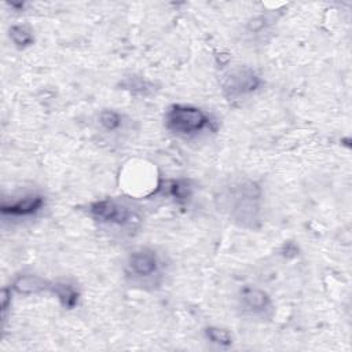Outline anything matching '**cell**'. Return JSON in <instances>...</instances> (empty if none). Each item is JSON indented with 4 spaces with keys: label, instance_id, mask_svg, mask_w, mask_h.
Masks as SVG:
<instances>
[{
    "label": "cell",
    "instance_id": "1",
    "mask_svg": "<svg viewBox=\"0 0 352 352\" xmlns=\"http://www.w3.org/2000/svg\"><path fill=\"white\" fill-rule=\"evenodd\" d=\"M166 128L179 136H192L210 125L209 116L190 104H172L165 113Z\"/></svg>",
    "mask_w": 352,
    "mask_h": 352
},
{
    "label": "cell",
    "instance_id": "13",
    "mask_svg": "<svg viewBox=\"0 0 352 352\" xmlns=\"http://www.w3.org/2000/svg\"><path fill=\"white\" fill-rule=\"evenodd\" d=\"M121 85L124 87V89H128L131 92H135V94H146L148 89H150V84L142 78V77H126Z\"/></svg>",
    "mask_w": 352,
    "mask_h": 352
},
{
    "label": "cell",
    "instance_id": "4",
    "mask_svg": "<svg viewBox=\"0 0 352 352\" xmlns=\"http://www.w3.org/2000/svg\"><path fill=\"white\" fill-rule=\"evenodd\" d=\"M234 197L236 198L234 205V216L236 220H241L243 224L246 221L250 223V227H253V221L257 220V212L258 206L256 201L260 197V191L252 182L241 183L234 190Z\"/></svg>",
    "mask_w": 352,
    "mask_h": 352
},
{
    "label": "cell",
    "instance_id": "14",
    "mask_svg": "<svg viewBox=\"0 0 352 352\" xmlns=\"http://www.w3.org/2000/svg\"><path fill=\"white\" fill-rule=\"evenodd\" d=\"M170 194L177 199V201H187L191 195V188L187 182L177 180L170 184Z\"/></svg>",
    "mask_w": 352,
    "mask_h": 352
},
{
    "label": "cell",
    "instance_id": "5",
    "mask_svg": "<svg viewBox=\"0 0 352 352\" xmlns=\"http://www.w3.org/2000/svg\"><path fill=\"white\" fill-rule=\"evenodd\" d=\"M161 261L153 249L142 248L132 252L126 260V272L133 279L148 280L160 274Z\"/></svg>",
    "mask_w": 352,
    "mask_h": 352
},
{
    "label": "cell",
    "instance_id": "2",
    "mask_svg": "<svg viewBox=\"0 0 352 352\" xmlns=\"http://www.w3.org/2000/svg\"><path fill=\"white\" fill-rule=\"evenodd\" d=\"M88 210L95 220L100 223L111 224V226L125 227L135 221L133 212L131 210L129 206L110 198L92 202Z\"/></svg>",
    "mask_w": 352,
    "mask_h": 352
},
{
    "label": "cell",
    "instance_id": "11",
    "mask_svg": "<svg viewBox=\"0 0 352 352\" xmlns=\"http://www.w3.org/2000/svg\"><path fill=\"white\" fill-rule=\"evenodd\" d=\"M205 336L210 342L217 344L220 346H228L232 344V337H231L230 331H227L226 329L209 326L205 329Z\"/></svg>",
    "mask_w": 352,
    "mask_h": 352
},
{
    "label": "cell",
    "instance_id": "6",
    "mask_svg": "<svg viewBox=\"0 0 352 352\" xmlns=\"http://www.w3.org/2000/svg\"><path fill=\"white\" fill-rule=\"evenodd\" d=\"M239 301L243 311L250 315H265L271 309L270 296L254 286H243L239 292Z\"/></svg>",
    "mask_w": 352,
    "mask_h": 352
},
{
    "label": "cell",
    "instance_id": "8",
    "mask_svg": "<svg viewBox=\"0 0 352 352\" xmlns=\"http://www.w3.org/2000/svg\"><path fill=\"white\" fill-rule=\"evenodd\" d=\"M12 289L21 294H33L50 289V283L37 275H22L15 279Z\"/></svg>",
    "mask_w": 352,
    "mask_h": 352
},
{
    "label": "cell",
    "instance_id": "12",
    "mask_svg": "<svg viewBox=\"0 0 352 352\" xmlns=\"http://www.w3.org/2000/svg\"><path fill=\"white\" fill-rule=\"evenodd\" d=\"M121 116L110 109L102 110L99 113V124L107 132H114L121 126Z\"/></svg>",
    "mask_w": 352,
    "mask_h": 352
},
{
    "label": "cell",
    "instance_id": "3",
    "mask_svg": "<svg viewBox=\"0 0 352 352\" xmlns=\"http://www.w3.org/2000/svg\"><path fill=\"white\" fill-rule=\"evenodd\" d=\"M261 84L257 73L246 66L234 67L223 81V89L227 98L241 99L252 92H254Z\"/></svg>",
    "mask_w": 352,
    "mask_h": 352
},
{
    "label": "cell",
    "instance_id": "7",
    "mask_svg": "<svg viewBox=\"0 0 352 352\" xmlns=\"http://www.w3.org/2000/svg\"><path fill=\"white\" fill-rule=\"evenodd\" d=\"M45 205V199L40 194H30L10 204L3 202L1 213L11 217H29L40 212Z\"/></svg>",
    "mask_w": 352,
    "mask_h": 352
},
{
    "label": "cell",
    "instance_id": "9",
    "mask_svg": "<svg viewBox=\"0 0 352 352\" xmlns=\"http://www.w3.org/2000/svg\"><path fill=\"white\" fill-rule=\"evenodd\" d=\"M50 289L59 298L60 304L65 308H74V305L77 304L78 293L72 285H67L63 282H56V283L50 285Z\"/></svg>",
    "mask_w": 352,
    "mask_h": 352
},
{
    "label": "cell",
    "instance_id": "10",
    "mask_svg": "<svg viewBox=\"0 0 352 352\" xmlns=\"http://www.w3.org/2000/svg\"><path fill=\"white\" fill-rule=\"evenodd\" d=\"M10 38L12 40V43L21 48L23 47H29L33 44L34 38H33V34L32 32L22 26V25H14L11 26L10 29Z\"/></svg>",
    "mask_w": 352,
    "mask_h": 352
}]
</instances>
